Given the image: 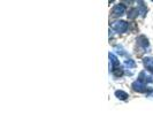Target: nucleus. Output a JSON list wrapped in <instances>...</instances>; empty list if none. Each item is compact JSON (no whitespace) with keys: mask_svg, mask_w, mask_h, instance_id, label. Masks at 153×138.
I'll return each mask as SVG.
<instances>
[{"mask_svg":"<svg viewBox=\"0 0 153 138\" xmlns=\"http://www.w3.org/2000/svg\"><path fill=\"white\" fill-rule=\"evenodd\" d=\"M126 11V7L123 5H116L113 8V15H122Z\"/></svg>","mask_w":153,"mask_h":138,"instance_id":"obj_2","label":"nucleus"},{"mask_svg":"<svg viewBox=\"0 0 153 138\" xmlns=\"http://www.w3.org/2000/svg\"><path fill=\"white\" fill-rule=\"evenodd\" d=\"M112 28H113L114 30H116L118 32H123L128 29V23L124 21L116 22V23H113V24H112Z\"/></svg>","mask_w":153,"mask_h":138,"instance_id":"obj_1","label":"nucleus"},{"mask_svg":"<svg viewBox=\"0 0 153 138\" xmlns=\"http://www.w3.org/2000/svg\"><path fill=\"white\" fill-rule=\"evenodd\" d=\"M115 95L119 97V98H121V99H126V98L128 97V95H127L126 92H123V91H116Z\"/></svg>","mask_w":153,"mask_h":138,"instance_id":"obj_3","label":"nucleus"}]
</instances>
